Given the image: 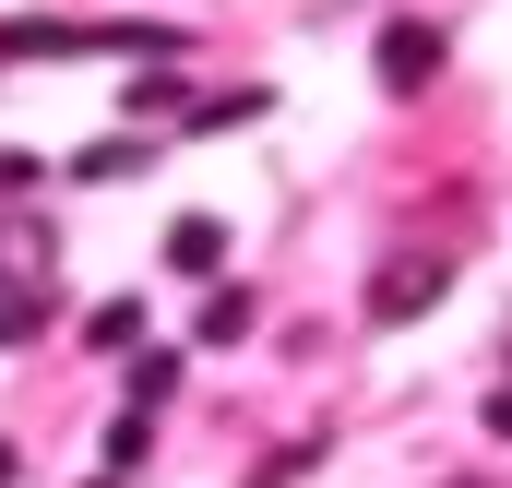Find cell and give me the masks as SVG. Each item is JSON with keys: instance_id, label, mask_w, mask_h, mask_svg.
Wrapping results in <instances>:
<instances>
[{"instance_id": "cell-15", "label": "cell", "mask_w": 512, "mask_h": 488, "mask_svg": "<svg viewBox=\"0 0 512 488\" xmlns=\"http://www.w3.org/2000/svg\"><path fill=\"white\" fill-rule=\"evenodd\" d=\"M453 488H477V477H453Z\"/></svg>"}, {"instance_id": "cell-5", "label": "cell", "mask_w": 512, "mask_h": 488, "mask_svg": "<svg viewBox=\"0 0 512 488\" xmlns=\"http://www.w3.org/2000/svg\"><path fill=\"white\" fill-rule=\"evenodd\" d=\"M48 334V286H0V358Z\"/></svg>"}, {"instance_id": "cell-11", "label": "cell", "mask_w": 512, "mask_h": 488, "mask_svg": "<svg viewBox=\"0 0 512 488\" xmlns=\"http://www.w3.org/2000/svg\"><path fill=\"white\" fill-rule=\"evenodd\" d=\"M84 334H96V346H143V310H131V298H108V310H96Z\"/></svg>"}, {"instance_id": "cell-1", "label": "cell", "mask_w": 512, "mask_h": 488, "mask_svg": "<svg viewBox=\"0 0 512 488\" xmlns=\"http://www.w3.org/2000/svg\"><path fill=\"white\" fill-rule=\"evenodd\" d=\"M441 286H453L441 250H382V262H370V322H417V310H441Z\"/></svg>"}, {"instance_id": "cell-9", "label": "cell", "mask_w": 512, "mask_h": 488, "mask_svg": "<svg viewBox=\"0 0 512 488\" xmlns=\"http://www.w3.org/2000/svg\"><path fill=\"white\" fill-rule=\"evenodd\" d=\"M143 441H155V417H143V405H120V417H108V477H131V465H143Z\"/></svg>"}, {"instance_id": "cell-13", "label": "cell", "mask_w": 512, "mask_h": 488, "mask_svg": "<svg viewBox=\"0 0 512 488\" xmlns=\"http://www.w3.org/2000/svg\"><path fill=\"white\" fill-rule=\"evenodd\" d=\"M0 488H12V441H0Z\"/></svg>"}, {"instance_id": "cell-12", "label": "cell", "mask_w": 512, "mask_h": 488, "mask_svg": "<svg viewBox=\"0 0 512 488\" xmlns=\"http://www.w3.org/2000/svg\"><path fill=\"white\" fill-rule=\"evenodd\" d=\"M489 429H501V441H512V393H489Z\"/></svg>"}, {"instance_id": "cell-8", "label": "cell", "mask_w": 512, "mask_h": 488, "mask_svg": "<svg viewBox=\"0 0 512 488\" xmlns=\"http://www.w3.org/2000/svg\"><path fill=\"white\" fill-rule=\"evenodd\" d=\"M167 393H179V346H143V369H131V405H143V417H155V405H167Z\"/></svg>"}, {"instance_id": "cell-2", "label": "cell", "mask_w": 512, "mask_h": 488, "mask_svg": "<svg viewBox=\"0 0 512 488\" xmlns=\"http://www.w3.org/2000/svg\"><path fill=\"white\" fill-rule=\"evenodd\" d=\"M60 274V227L36 203H0V286H48Z\"/></svg>"}, {"instance_id": "cell-7", "label": "cell", "mask_w": 512, "mask_h": 488, "mask_svg": "<svg viewBox=\"0 0 512 488\" xmlns=\"http://www.w3.org/2000/svg\"><path fill=\"white\" fill-rule=\"evenodd\" d=\"M251 322H262V310H251V298H239V286H215V298H203V346H239Z\"/></svg>"}, {"instance_id": "cell-10", "label": "cell", "mask_w": 512, "mask_h": 488, "mask_svg": "<svg viewBox=\"0 0 512 488\" xmlns=\"http://www.w3.org/2000/svg\"><path fill=\"white\" fill-rule=\"evenodd\" d=\"M131 167H143V143H84L72 155V179H131Z\"/></svg>"}, {"instance_id": "cell-6", "label": "cell", "mask_w": 512, "mask_h": 488, "mask_svg": "<svg viewBox=\"0 0 512 488\" xmlns=\"http://www.w3.org/2000/svg\"><path fill=\"white\" fill-rule=\"evenodd\" d=\"M262 108H274L262 84H239V96H191V131H251Z\"/></svg>"}, {"instance_id": "cell-3", "label": "cell", "mask_w": 512, "mask_h": 488, "mask_svg": "<svg viewBox=\"0 0 512 488\" xmlns=\"http://www.w3.org/2000/svg\"><path fill=\"white\" fill-rule=\"evenodd\" d=\"M417 84H441V24L429 12H393L382 24V96H417Z\"/></svg>"}, {"instance_id": "cell-4", "label": "cell", "mask_w": 512, "mask_h": 488, "mask_svg": "<svg viewBox=\"0 0 512 488\" xmlns=\"http://www.w3.org/2000/svg\"><path fill=\"white\" fill-rule=\"evenodd\" d=\"M167 262H179V274H215V262H227V227H215V215H179V227H167Z\"/></svg>"}, {"instance_id": "cell-14", "label": "cell", "mask_w": 512, "mask_h": 488, "mask_svg": "<svg viewBox=\"0 0 512 488\" xmlns=\"http://www.w3.org/2000/svg\"><path fill=\"white\" fill-rule=\"evenodd\" d=\"M96 488H120V477H96Z\"/></svg>"}]
</instances>
